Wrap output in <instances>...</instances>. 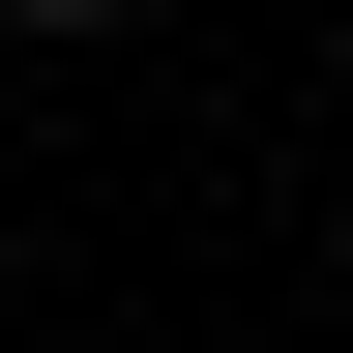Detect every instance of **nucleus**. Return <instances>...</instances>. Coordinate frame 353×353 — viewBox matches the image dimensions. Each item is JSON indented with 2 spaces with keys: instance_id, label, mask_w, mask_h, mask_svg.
Returning a JSON list of instances; mask_svg holds the SVG:
<instances>
[{
  "instance_id": "nucleus-1",
  "label": "nucleus",
  "mask_w": 353,
  "mask_h": 353,
  "mask_svg": "<svg viewBox=\"0 0 353 353\" xmlns=\"http://www.w3.org/2000/svg\"><path fill=\"white\" fill-rule=\"evenodd\" d=\"M30 30H118V0H30Z\"/></svg>"
}]
</instances>
